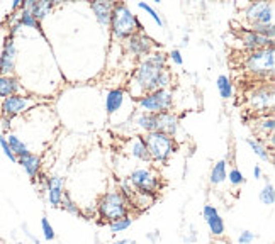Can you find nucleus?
I'll return each mask as SVG.
<instances>
[{"label":"nucleus","instance_id":"nucleus-31","mask_svg":"<svg viewBox=\"0 0 275 244\" xmlns=\"http://www.w3.org/2000/svg\"><path fill=\"white\" fill-rule=\"evenodd\" d=\"M133 225V219L129 217V215H126V217H121L118 220H113V222H109V229L111 232L118 234V232H123L126 229H129Z\"/></svg>","mask_w":275,"mask_h":244},{"label":"nucleus","instance_id":"nucleus-3","mask_svg":"<svg viewBox=\"0 0 275 244\" xmlns=\"http://www.w3.org/2000/svg\"><path fill=\"white\" fill-rule=\"evenodd\" d=\"M273 68H275L273 46L246 53L243 58V70L250 76L258 78V80H267V78L270 80L273 75Z\"/></svg>","mask_w":275,"mask_h":244},{"label":"nucleus","instance_id":"nucleus-7","mask_svg":"<svg viewBox=\"0 0 275 244\" xmlns=\"http://www.w3.org/2000/svg\"><path fill=\"white\" fill-rule=\"evenodd\" d=\"M136 104L141 109V112L155 114V116L161 112H169V110H172V105H174V92L170 89L150 92V94L138 97Z\"/></svg>","mask_w":275,"mask_h":244},{"label":"nucleus","instance_id":"nucleus-14","mask_svg":"<svg viewBox=\"0 0 275 244\" xmlns=\"http://www.w3.org/2000/svg\"><path fill=\"white\" fill-rule=\"evenodd\" d=\"M240 39H241V46H243V49H246V53H251V51H256V49L273 46L272 39H267V38H263V36L256 34V32L250 31L248 27L240 29Z\"/></svg>","mask_w":275,"mask_h":244},{"label":"nucleus","instance_id":"nucleus-20","mask_svg":"<svg viewBox=\"0 0 275 244\" xmlns=\"http://www.w3.org/2000/svg\"><path fill=\"white\" fill-rule=\"evenodd\" d=\"M128 97V92L123 89H113L107 92L105 95V110L109 116H114L118 114L124 105V100Z\"/></svg>","mask_w":275,"mask_h":244},{"label":"nucleus","instance_id":"nucleus-9","mask_svg":"<svg viewBox=\"0 0 275 244\" xmlns=\"http://www.w3.org/2000/svg\"><path fill=\"white\" fill-rule=\"evenodd\" d=\"M34 100L27 95L17 94V95H11L7 99L0 100V116L4 119H12L21 116L22 112H26L27 109L31 107Z\"/></svg>","mask_w":275,"mask_h":244},{"label":"nucleus","instance_id":"nucleus-26","mask_svg":"<svg viewBox=\"0 0 275 244\" xmlns=\"http://www.w3.org/2000/svg\"><path fill=\"white\" fill-rule=\"evenodd\" d=\"M246 144L250 146L251 151L258 156L260 159H263V161H270L272 158H270V151L267 148V144H265L263 141H260V139H255V137H246Z\"/></svg>","mask_w":275,"mask_h":244},{"label":"nucleus","instance_id":"nucleus-35","mask_svg":"<svg viewBox=\"0 0 275 244\" xmlns=\"http://www.w3.org/2000/svg\"><path fill=\"white\" fill-rule=\"evenodd\" d=\"M138 7L141 9V11L146 12L148 16H150L151 19L156 22L158 27H163V19H161V16L155 11V9H153V7L150 6V4H146V2H138Z\"/></svg>","mask_w":275,"mask_h":244},{"label":"nucleus","instance_id":"nucleus-24","mask_svg":"<svg viewBox=\"0 0 275 244\" xmlns=\"http://www.w3.org/2000/svg\"><path fill=\"white\" fill-rule=\"evenodd\" d=\"M134 124L144 131L148 134V132L155 131V124H156V116L155 114H148V112H138L136 119H134Z\"/></svg>","mask_w":275,"mask_h":244},{"label":"nucleus","instance_id":"nucleus-28","mask_svg":"<svg viewBox=\"0 0 275 244\" xmlns=\"http://www.w3.org/2000/svg\"><path fill=\"white\" fill-rule=\"evenodd\" d=\"M216 85H217V92L219 95L223 97L225 100L231 99L233 97V84H231V78L228 75H219L217 80H216Z\"/></svg>","mask_w":275,"mask_h":244},{"label":"nucleus","instance_id":"nucleus-11","mask_svg":"<svg viewBox=\"0 0 275 244\" xmlns=\"http://www.w3.org/2000/svg\"><path fill=\"white\" fill-rule=\"evenodd\" d=\"M245 19L251 24H273V4L272 2H253L246 7Z\"/></svg>","mask_w":275,"mask_h":244},{"label":"nucleus","instance_id":"nucleus-27","mask_svg":"<svg viewBox=\"0 0 275 244\" xmlns=\"http://www.w3.org/2000/svg\"><path fill=\"white\" fill-rule=\"evenodd\" d=\"M129 153H131V156H134V158L139 159V161H150V154H148V149H146V144H144L143 136H138L136 139L133 141Z\"/></svg>","mask_w":275,"mask_h":244},{"label":"nucleus","instance_id":"nucleus-25","mask_svg":"<svg viewBox=\"0 0 275 244\" xmlns=\"http://www.w3.org/2000/svg\"><path fill=\"white\" fill-rule=\"evenodd\" d=\"M17 22H19L21 27L24 26V27H31V29H38L41 32V36H44L43 29H41V22L36 21L31 11H27V9H21L19 11V14H17Z\"/></svg>","mask_w":275,"mask_h":244},{"label":"nucleus","instance_id":"nucleus-10","mask_svg":"<svg viewBox=\"0 0 275 244\" xmlns=\"http://www.w3.org/2000/svg\"><path fill=\"white\" fill-rule=\"evenodd\" d=\"M124 49L128 53H131L133 56L143 58V56H148V54L158 51V44L150 38V36L144 34V32H138V34H134L131 38L126 39Z\"/></svg>","mask_w":275,"mask_h":244},{"label":"nucleus","instance_id":"nucleus-44","mask_svg":"<svg viewBox=\"0 0 275 244\" xmlns=\"http://www.w3.org/2000/svg\"><path fill=\"white\" fill-rule=\"evenodd\" d=\"M155 234H148V237L151 239V241H160V234H158V231H153Z\"/></svg>","mask_w":275,"mask_h":244},{"label":"nucleus","instance_id":"nucleus-37","mask_svg":"<svg viewBox=\"0 0 275 244\" xmlns=\"http://www.w3.org/2000/svg\"><path fill=\"white\" fill-rule=\"evenodd\" d=\"M0 148H2L4 154H6L9 159H11V161H14V163H16L17 158H16V154H14L12 151H11V146H9V142H7L6 136H4V134H0Z\"/></svg>","mask_w":275,"mask_h":244},{"label":"nucleus","instance_id":"nucleus-42","mask_svg":"<svg viewBox=\"0 0 275 244\" xmlns=\"http://www.w3.org/2000/svg\"><path fill=\"white\" fill-rule=\"evenodd\" d=\"M253 177L256 178V180H258V178H262V168H260L258 165H256V167L253 168Z\"/></svg>","mask_w":275,"mask_h":244},{"label":"nucleus","instance_id":"nucleus-29","mask_svg":"<svg viewBox=\"0 0 275 244\" xmlns=\"http://www.w3.org/2000/svg\"><path fill=\"white\" fill-rule=\"evenodd\" d=\"M6 139H7V142H9V146H11V151H12L14 154H16V158H19V156L26 154V153H29L27 146H26L24 142H22L16 134H9V136H6Z\"/></svg>","mask_w":275,"mask_h":244},{"label":"nucleus","instance_id":"nucleus-34","mask_svg":"<svg viewBox=\"0 0 275 244\" xmlns=\"http://www.w3.org/2000/svg\"><path fill=\"white\" fill-rule=\"evenodd\" d=\"M226 180L230 182L231 187H240V185H243V183H245V175L240 172V168L235 167V168H231L230 172H228Z\"/></svg>","mask_w":275,"mask_h":244},{"label":"nucleus","instance_id":"nucleus-12","mask_svg":"<svg viewBox=\"0 0 275 244\" xmlns=\"http://www.w3.org/2000/svg\"><path fill=\"white\" fill-rule=\"evenodd\" d=\"M16 61H17V46L16 41L11 36L6 38L2 53H0V75L12 76L16 71Z\"/></svg>","mask_w":275,"mask_h":244},{"label":"nucleus","instance_id":"nucleus-1","mask_svg":"<svg viewBox=\"0 0 275 244\" xmlns=\"http://www.w3.org/2000/svg\"><path fill=\"white\" fill-rule=\"evenodd\" d=\"M109 29L113 32L114 39L126 41L128 38H131V36L138 34V32H143V24L128 4L118 2L114 4Z\"/></svg>","mask_w":275,"mask_h":244},{"label":"nucleus","instance_id":"nucleus-41","mask_svg":"<svg viewBox=\"0 0 275 244\" xmlns=\"http://www.w3.org/2000/svg\"><path fill=\"white\" fill-rule=\"evenodd\" d=\"M21 6H22V0H14V2H12V12L21 11Z\"/></svg>","mask_w":275,"mask_h":244},{"label":"nucleus","instance_id":"nucleus-6","mask_svg":"<svg viewBox=\"0 0 275 244\" xmlns=\"http://www.w3.org/2000/svg\"><path fill=\"white\" fill-rule=\"evenodd\" d=\"M275 92H273V85L272 82H262L260 85H255L246 92L245 95V102L246 107L250 109V112L255 114H262V116H267L273 112V104H275Z\"/></svg>","mask_w":275,"mask_h":244},{"label":"nucleus","instance_id":"nucleus-19","mask_svg":"<svg viewBox=\"0 0 275 244\" xmlns=\"http://www.w3.org/2000/svg\"><path fill=\"white\" fill-rule=\"evenodd\" d=\"M16 163H19L22 170L27 173V177L29 178H38L39 177V173H41V158L38 154H34V153H26V154H22L17 158Z\"/></svg>","mask_w":275,"mask_h":244},{"label":"nucleus","instance_id":"nucleus-5","mask_svg":"<svg viewBox=\"0 0 275 244\" xmlns=\"http://www.w3.org/2000/svg\"><path fill=\"white\" fill-rule=\"evenodd\" d=\"M144 144H146L148 154H150V161L156 165H165L169 159L174 156L177 151V142L175 137H170L163 132L151 131L143 136Z\"/></svg>","mask_w":275,"mask_h":244},{"label":"nucleus","instance_id":"nucleus-30","mask_svg":"<svg viewBox=\"0 0 275 244\" xmlns=\"http://www.w3.org/2000/svg\"><path fill=\"white\" fill-rule=\"evenodd\" d=\"M248 29L256 32V34L263 36V38L273 41V36H275V26L273 24H267V26L265 24H251V26H248Z\"/></svg>","mask_w":275,"mask_h":244},{"label":"nucleus","instance_id":"nucleus-43","mask_svg":"<svg viewBox=\"0 0 275 244\" xmlns=\"http://www.w3.org/2000/svg\"><path fill=\"white\" fill-rule=\"evenodd\" d=\"M2 126H4V131H9V129H11V119H2Z\"/></svg>","mask_w":275,"mask_h":244},{"label":"nucleus","instance_id":"nucleus-2","mask_svg":"<svg viewBox=\"0 0 275 244\" xmlns=\"http://www.w3.org/2000/svg\"><path fill=\"white\" fill-rule=\"evenodd\" d=\"M165 70L167 68L156 66V64L146 56L138 64L136 71H134V75H133L131 87H129L131 95H134L138 99V97H141L144 94L160 90V76Z\"/></svg>","mask_w":275,"mask_h":244},{"label":"nucleus","instance_id":"nucleus-18","mask_svg":"<svg viewBox=\"0 0 275 244\" xmlns=\"http://www.w3.org/2000/svg\"><path fill=\"white\" fill-rule=\"evenodd\" d=\"M90 9L94 12L97 22L102 27H109L111 26V16H113V9L114 2H107V0H95L90 4Z\"/></svg>","mask_w":275,"mask_h":244},{"label":"nucleus","instance_id":"nucleus-8","mask_svg":"<svg viewBox=\"0 0 275 244\" xmlns=\"http://www.w3.org/2000/svg\"><path fill=\"white\" fill-rule=\"evenodd\" d=\"M129 183L134 187L136 192L148 193V195H155L161 187L160 175L148 167H139L133 170L131 175H129Z\"/></svg>","mask_w":275,"mask_h":244},{"label":"nucleus","instance_id":"nucleus-4","mask_svg":"<svg viewBox=\"0 0 275 244\" xmlns=\"http://www.w3.org/2000/svg\"><path fill=\"white\" fill-rule=\"evenodd\" d=\"M95 209L100 219H104L105 222H113V220L129 215L131 204L119 190H109L99 199Z\"/></svg>","mask_w":275,"mask_h":244},{"label":"nucleus","instance_id":"nucleus-22","mask_svg":"<svg viewBox=\"0 0 275 244\" xmlns=\"http://www.w3.org/2000/svg\"><path fill=\"white\" fill-rule=\"evenodd\" d=\"M255 124V132L258 136H262V137H270L272 139L273 137V127H275V122H273V117H272V114H268V116H260L256 121L253 122Z\"/></svg>","mask_w":275,"mask_h":244},{"label":"nucleus","instance_id":"nucleus-17","mask_svg":"<svg viewBox=\"0 0 275 244\" xmlns=\"http://www.w3.org/2000/svg\"><path fill=\"white\" fill-rule=\"evenodd\" d=\"M54 7V2H49V0H39V2H34V0H24L22 2L21 9H27L31 11V14L34 16V19L41 22L44 21L46 17L49 16V12L53 11Z\"/></svg>","mask_w":275,"mask_h":244},{"label":"nucleus","instance_id":"nucleus-23","mask_svg":"<svg viewBox=\"0 0 275 244\" xmlns=\"http://www.w3.org/2000/svg\"><path fill=\"white\" fill-rule=\"evenodd\" d=\"M226 177H228V159H219L211 170L209 182H211V185H221V183L226 182Z\"/></svg>","mask_w":275,"mask_h":244},{"label":"nucleus","instance_id":"nucleus-13","mask_svg":"<svg viewBox=\"0 0 275 244\" xmlns=\"http://www.w3.org/2000/svg\"><path fill=\"white\" fill-rule=\"evenodd\" d=\"M202 217L206 220L207 227H209V232L211 236L214 237H221L225 236V231H226V225H225V220H223L221 214L217 212V209L214 205H204L202 209Z\"/></svg>","mask_w":275,"mask_h":244},{"label":"nucleus","instance_id":"nucleus-21","mask_svg":"<svg viewBox=\"0 0 275 244\" xmlns=\"http://www.w3.org/2000/svg\"><path fill=\"white\" fill-rule=\"evenodd\" d=\"M22 92V85L17 76L0 75V100L7 99L11 95H17Z\"/></svg>","mask_w":275,"mask_h":244},{"label":"nucleus","instance_id":"nucleus-16","mask_svg":"<svg viewBox=\"0 0 275 244\" xmlns=\"http://www.w3.org/2000/svg\"><path fill=\"white\" fill-rule=\"evenodd\" d=\"M180 129V121H179V116L175 112H161V114H156V124H155V131L158 132H163V134L170 136V137H175L177 132Z\"/></svg>","mask_w":275,"mask_h":244},{"label":"nucleus","instance_id":"nucleus-33","mask_svg":"<svg viewBox=\"0 0 275 244\" xmlns=\"http://www.w3.org/2000/svg\"><path fill=\"white\" fill-rule=\"evenodd\" d=\"M60 207H62L65 212H68V214H72V215H82L80 207H78L75 202L72 200V197H70L68 193H65L63 202H62V205H60Z\"/></svg>","mask_w":275,"mask_h":244},{"label":"nucleus","instance_id":"nucleus-36","mask_svg":"<svg viewBox=\"0 0 275 244\" xmlns=\"http://www.w3.org/2000/svg\"><path fill=\"white\" fill-rule=\"evenodd\" d=\"M41 229H43V236L46 241H54L57 239V232H54L53 225L49 224V220L46 217L41 219Z\"/></svg>","mask_w":275,"mask_h":244},{"label":"nucleus","instance_id":"nucleus-38","mask_svg":"<svg viewBox=\"0 0 275 244\" xmlns=\"http://www.w3.org/2000/svg\"><path fill=\"white\" fill-rule=\"evenodd\" d=\"M256 239V236L251 231H243V232H240V236H238V242L240 244H250V242H253Z\"/></svg>","mask_w":275,"mask_h":244},{"label":"nucleus","instance_id":"nucleus-32","mask_svg":"<svg viewBox=\"0 0 275 244\" xmlns=\"http://www.w3.org/2000/svg\"><path fill=\"white\" fill-rule=\"evenodd\" d=\"M258 199L260 202H262L263 205H273L275 204V188L272 183H267L263 188H262V192H260V195H258Z\"/></svg>","mask_w":275,"mask_h":244},{"label":"nucleus","instance_id":"nucleus-40","mask_svg":"<svg viewBox=\"0 0 275 244\" xmlns=\"http://www.w3.org/2000/svg\"><path fill=\"white\" fill-rule=\"evenodd\" d=\"M113 244H136L134 239H118V241H114Z\"/></svg>","mask_w":275,"mask_h":244},{"label":"nucleus","instance_id":"nucleus-39","mask_svg":"<svg viewBox=\"0 0 275 244\" xmlns=\"http://www.w3.org/2000/svg\"><path fill=\"white\" fill-rule=\"evenodd\" d=\"M169 58L177 64V66H182V64H184V58H182L180 49H172V53L169 54Z\"/></svg>","mask_w":275,"mask_h":244},{"label":"nucleus","instance_id":"nucleus-15","mask_svg":"<svg viewBox=\"0 0 275 244\" xmlns=\"http://www.w3.org/2000/svg\"><path fill=\"white\" fill-rule=\"evenodd\" d=\"M46 183V197H48V202L51 207H60L63 202L65 197V178L62 177H48L44 180Z\"/></svg>","mask_w":275,"mask_h":244}]
</instances>
